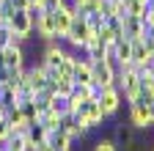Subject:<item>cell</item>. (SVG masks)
I'll list each match as a JSON object with an SVG mask.
<instances>
[{
  "label": "cell",
  "instance_id": "1",
  "mask_svg": "<svg viewBox=\"0 0 154 151\" xmlns=\"http://www.w3.org/2000/svg\"><path fill=\"white\" fill-rule=\"evenodd\" d=\"M116 85L124 93V102H138V93H140V74L138 66H127L116 71Z\"/></svg>",
  "mask_w": 154,
  "mask_h": 151
},
{
  "label": "cell",
  "instance_id": "2",
  "mask_svg": "<svg viewBox=\"0 0 154 151\" xmlns=\"http://www.w3.org/2000/svg\"><path fill=\"white\" fill-rule=\"evenodd\" d=\"M74 118L80 121V124H85L88 129H102L105 121H107V116L102 113V107H99V102H96V99L80 102V104H77V110H74Z\"/></svg>",
  "mask_w": 154,
  "mask_h": 151
},
{
  "label": "cell",
  "instance_id": "3",
  "mask_svg": "<svg viewBox=\"0 0 154 151\" xmlns=\"http://www.w3.org/2000/svg\"><path fill=\"white\" fill-rule=\"evenodd\" d=\"M96 102H99L102 113L107 118L119 116V110L124 104V93L119 91V85H107V88H96Z\"/></svg>",
  "mask_w": 154,
  "mask_h": 151
},
{
  "label": "cell",
  "instance_id": "4",
  "mask_svg": "<svg viewBox=\"0 0 154 151\" xmlns=\"http://www.w3.org/2000/svg\"><path fill=\"white\" fill-rule=\"evenodd\" d=\"M94 30L88 28V22H85V17H74L72 20V25H69V30H66V36H63V44L69 47V50H77V52H83V44H85V39L91 36Z\"/></svg>",
  "mask_w": 154,
  "mask_h": 151
},
{
  "label": "cell",
  "instance_id": "5",
  "mask_svg": "<svg viewBox=\"0 0 154 151\" xmlns=\"http://www.w3.org/2000/svg\"><path fill=\"white\" fill-rule=\"evenodd\" d=\"M0 55H3V66L6 69H25L28 66V55H25V41L22 39H14L11 44H6L3 50H0Z\"/></svg>",
  "mask_w": 154,
  "mask_h": 151
},
{
  "label": "cell",
  "instance_id": "6",
  "mask_svg": "<svg viewBox=\"0 0 154 151\" xmlns=\"http://www.w3.org/2000/svg\"><path fill=\"white\" fill-rule=\"evenodd\" d=\"M127 124L135 126L138 132H149L151 129V113L146 104L140 102H127Z\"/></svg>",
  "mask_w": 154,
  "mask_h": 151
},
{
  "label": "cell",
  "instance_id": "7",
  "mask_svg": "<svg viewBox=\"0 0 154 151\" xmlns=\"http://www.w3.org/2000/svg\"><path fill=\"white\" fill-rule=\"evenodd\" d=\"M8 28H11V33L17 36V39H22V41H30L33 39V20H30L28 11L14 8V14L8 17Z\"/></svg>",
  "mask_w": 154,
  "mask_h": 151
},
{
  "label": "cell",
  "instance_id": "8",
  "mask_svg": "<svg viewBox=\"0 0 154 151\" xmlns=\"http://www.w3.org/2000/svg\"><path fill=\"white\" fill-rule=\"evenodd\" d=\"M91 80L96 88H107V85H116V66L110 61H91Z\"/></svg>",
  "mask_w": 154,
  "mask_h": 151
},
{
  "label": "cell",
  "instance_id": "9",
  "mask_svg": "<svg viewBox=\"0 0 154 151\" xmlns=\"http://www.w3.org/2000/svg\"><path fill=\"white\" fill-rule=\"evenodd\" d=\"M116 143H119L124 151H140V137H138V129H135V126H116V137H113Z\"/></svg>",
  "mask_w": 154,
  "mask_h": 151
},
{
  "label": "cell",
  "instance_id": "10",
  "mask_svg": "<svg viewBox=\"0 0 154 151\" xmlns=\"http://www.w3.org/2000/svg\"><path fill=\"white\" fill-rule=\"evenodd\" d=\"M33 36H36V39H42V41L58 39V36H55V14H52V11H44V14L33 22Z\"/></svg>",
  "mask_w": 154,
  "mask_h": 151
},
{
  "label": "cell",
  "instance_id": "11",
  "mask_svg": "<svg viewBox=\"0 0 154 151\" xmlns=\"http://www.w3.org/2000/svg\"><path fill=\"white\" fill-rule=\"evenodd\" d=\"M52 14H55V36H58V39H63L66 30H69V25H72V20H74V8H72V3L66 0V3L61 8H55Z\"/></svg>",
  "mask_w": 154,
  "mask_h": 151
},
{
  "label": "cell",
  "instance_id": "12",
  "mask_svg": "<svg viewBox=\"0 0 154 151\" xmlns=\"http://www.w3.org/2000/svg\"><path fill=\"white\" fill-rule=\"evenodd\" d=\"M113 61H116V69L135 66L132 63V41L129 39H119V41L113 44Z\"/></svg>",
  "mask_w": 154,
  "mask_h": 151
},
{
  "label": "cell",
  "instance_id": "13",
  "mask_svg": "<svg viewBox=\"0 0 154 151\" xmlns=\"http://www.w3.org/2000/svg\"><path fill=\"white\" fill-rule=\"evenodd\" d=\"M143 36H146L143 20H140V17L127 14V17H124V39H129V41H143Z\"/></svg>",
  "mask_w": 154,
  "mask_h": 151
},
{
  "label": "cell",
  "instance_id": "14",
  "mask_svg": "<svg viewBox=\"0 0 154 151\" xmlns=\"http://www.w3.org/2000/svg\"><path fill=\"white\" fill-rule=\"evenodd\" d=\"M132 63L138 66V69L151 63V50H149L143 41H132Z\"/></svg>",
  "mask_w": 154,
  "mask_h": 151
},
{
  "label": "cell",
  "instance_id": "15",
  "mask_svg": "<svg viewBox=\"0 0 154 151\" xmlns=\"http://www.w3.org/2000/svg\"><path fill=\"white\" fill-rule=\"evenodd\" d=\"M47 143H50L55 151H61V148H74V140L66 135L63 129H52L50 135H47Z\"/></svg>",
  "mask_w": 154,
  "mask_h": 151
},
{
  "label": "cell",
  "instance_id": "16",
  "mask_svg": "<svg viewBox=\"0 0 154 151\" xmlns=\"http://www.w3.org/2000/svg\"><path fill=\"white\" fill-rule=\"evenodd\" d=\"M72 8H74V17H88L91 11H99L102 0H69Z\"/></svg>",
  "mask_w": 154,
  "mask_h": 151
},
{
  "label": "cell",
  "instance_id": "17",
  "mask_svg": "<svg viewBox=\"0 0 154 151\" xmlns=\"http://www.w3.org/2000/svg\"><path fill=\"white\" fill-rule=\"evenodd\" d=\"M47 135L50 132L44 129V124H30L28 126V140H30V146H42V143H47Z\"/></svg>",
  "mask_w": 154,
  "mask_h": 151
},
{
  "label": "cell",
  "instance_id": "18",
  "mask_svg": "<svg viewBox=\"0 0 154 151\" xmlns=\"http://www.w3.org/2000/svg\"><path fill=\"white\" fill-rule=\"evenodd\" d=\"M96 39H99L105 47H110V44H116V41H119V36H116V33H113V28L102 20V25L96 28Z\"/></svg>",
  "mask_w": 154,
  "mask_h": 151
},
{
  "label": "cell",
  "instance_id": "19",
  "mask_svg": "<svg viewBox=\"0 0 154 151\" xmlns=\"http://www.w3.org/2000/svg\"><path fill=\"white\" fill-rule=\"evenodd\" d=\"M3 83L6 85H11L14 91L25 83V69H6V74H3Z\"/></svg>",
  "mask_w": 154,
  "mask_h": 151
},
{
  "label": "cell",
  "instance_id": "20",
  "mask_svg": "<svg viewBox=\"0 0 154 151\" xmlns=\"http://www.w3.org/2000/svg\"><path fill=\"white\" fill-rule=\"evenodd\" d=\"M38 124H44V129L52 132V129H58V124H61V113L50 107L47 113H42V116H38Z\"/></svg>",
  "mask_w": 154,
  "mask_h": 151
},
{
  "label": "cell",
  "instance_id": "21",
  "mask_svg": "<svg viewBox=\"0 0 154 151\" xmlns=\"http://www.w3.org/2000/svg\"><path fill=\"white\" fill-rule=\"evenodd\" d=\"M138 102L140 104H151L154 102V83H140V93H138Z\"/></svg>",
  "mask_w": 154,
  "mask_h": 151
},
{
  "label": "cell",
  "instance_id": "22",
  "mask_svg": "<svg viewBox=\"0 0 154 151\" xmlns=\"http://www.w3.org/2000/svg\"><path fill=\"white\" fill-rule=\"evenodd\" d=\"M72 93H74L80 102H85V99H96V85H74Z\"/></svg>",
  "mask_w": 154,
  "mask_h": 151
},
{
  "label": "cell",
  "instance_id": "23",
  "mask_svg": "<svg viewBox=\"0 0 154 151\" xmlns=\"http://www.w3.org/2000/svg\"><path fill=\"white\" fill-rule=\"evenodd\" d=\"M72 91H74V80H72V77H58V80H55V93L69 96Z\"/></svg>",
  "mask_w": 154,
  "mask_h": 151
},
{
  "label": "cell",
  "instance_id": "24",
  "mask_svg": "<svg viewBox=\"0 0 154 151\" xmlns=\"http://www.w3.org/2000/svg\"><path fill=\"white\" fill-rule=\"evenodd\" d=\"M146 3H143V0H127V14H132V17H140V20H143V14H146Z\"/></svg>",
  "mask_w": 154,
  "mask_h": 151
},
{
  "label": "cell",
  "instance_id": "25",
  "mask_svg": "<svg viewBox=\"0 0 154 151\" xmlns=\"http://www.w3.org/2000/svg\"><path fill=\"white\" fill-rule=\"evenodd\" d=\"M94 151H121V148H119V143L113 137H99L94 143Z\"/></svg>",
  "mask_w": 154,
  "mask_h": 151
},
{
  "label": "cell",
  "instance_id": "26",
  "mask_svg": "<svg viewBox=\"0 0 154 151\" xmlns=\"http://www.w3.org/2000/svg\"><path fill=\"white\" fill-rule=\"evenodd\" d=\"M138 74H140V83H154V69L151 66H140Z\"/></svg>",
  "mask_w": 154,
  "mask_h": 151
},
{
  "label": "cell",
  "instance_id": "27",
  "mask_svg": "<svg viewBox=\"0 0 154 151\" xmlns=\"http://www.w3.org/2000/svg\"><path fill=\"white\" fill-rule=\"evenodd\" d=\"M143 25H146V30H154V8H146V14H143Z\"/></svg>",
  "mask_w": 154,
  "mask_h": 151
},
{
  "label": "cell",
  "instance_id": "28",
  "mask_svg": "<svg viewBox=\"0 0 154 151\" xmlns=\"http://www.w3.org/2000/svg\"><path fill=\"white\" fill-rule=\"evenodd\" d=\"M63 3H66V0H44L42 6H44V11H55V8H61Z\"/></svg>",
  "mask_w": 154,
  "mask_h": 151
},
{
  "label": "cell",
  "instance_id": "29",
  "mask_svg": "<svg viewBox=\"0 0 154 151\" xmlns=\"http://www.w3.org/2000/svg\"><path fill=\"white\" fill-rule=\"evenodd\" d=\"M6 3H11L14 8H19V11H25L28 6H30V0H6Z\"/></svg>",
  "mask_w": 154,
  "mask_h": 151
},
{
  "label": "cell",
  "instance_id": "30",
  "mask_svg": "<svg viewBox=\"0 0 154 151\" xmlns=\"http://www.w3.org/2000/svg\"><path fill=\"white\" fill-rule=\"evenodd\" d=\"M143 44L154 52V30H146V36H143Z\"/></svg>",
  "mask_w": 154,
  "mask_h": 151
},
{
  "label": "cell",
  "instance_id": "31",
  "mask_svg": "<svg viewBox=\"0 0 154 151\" xmlns=\"http://www.w3.org/2000/svg\"><path fill=\"white\" fill-rule=\"evenodd\" d=\"M36 151H55V148H52L50 143H42V146H36Z\"/></svg>",
  "mask_w": 154,
  "mask_h": 151
},
{
  "label": "cell",
  "instance_id": "32",
  "mask_svg": "<svg viewBox=\"0 0 154 151\" xmlns=\"http://www.w3.org/2000/svg\"><path fill=\"white\" fill-rule=\"evenodd\" d=\"M3 118H6V104L0 102V121H3Z\"/></svg>",
  "mask_w": 154,
  "mask_h": 151
},
{
  "label": "cell",
  "instance_id": "33",
  "mask_svg": "<svg viewBox=\"0 0 154 151\" xmlns=\"http://www.w3.org/2000/svg\"><path fill=\"white\" fill-rule=\"evenodd\" d=\"M149 113H151V126H154V102L149 104Z\"/></svg>",
  "mask_w": 154,
  "mask_h": 151
},
{
  "label": "cell",
  "instance_id": "34",
  "mask_svg": "<svg viewBox=\"0 0 154 151\" xmlns=\"http://www.w3.org/2000/svg\"><path fill=\"white\" fill-rule=\"evenodd\" d=\"M3 3H6V0H0V22H3Z\"/></svg>",
  "mask_w": 154,
  "mask_h": 151
},
{
  "label": "cell",
  "instance_id": "35",
  "mask_svg": "<svg viewBox=\"0 0 154 151\" xmlns=\"http://www.w3.org/2000/svg\"><path fill=\"white\" fill-rule=\"evenodd\" d=\"M149 66H151V69H154V52H151V63H149Z\"/></svg>",
  "mask_w": 154,
  "mask_h": 151
},
{
  "label": "cell",
  "instance_id": "36",
  "mask_svg": "<svg viewBox=\"0 0 154 151\" xmlns=\"http://www.w3.org/2000/svg\"><path fill=\"white\" fill-rule=\"evenodd\" d=\"M149 8H154V0H149Z\"/></svg>",
  "mask_w": 154,
  "mask_h": 151
},
{
  "label": "cell",
  "instance_id": "37",
  "mask_svg": "<svg viewBox=\"0 0 154 151\" xmlns=\"http://www.w3.org/2000/svg\"><path fill=\"white\" fill-rule=\"evenodd\" d=\"M3 143H6V140H3V137H0V148H3Z\"/></svg>",
  "mask_w": 154,
  "mask_h": 151
},
{
  "label": "cell",
  "instance_id": "38",
  "mask_svg": "<svg viewBox=\"0 0 154 151\" xmlns=\"http://www.w3.org/2000/svg\"><path fill=\"white\" fill-rule=\"evenodd\" d=\"M61 151H72V148H61Z\"/></svg>",
  "mask_w": 154,
  "mask_h": 151
},
{
  "label": "cell",
  "instance_id": "39",
  "mask_svg": "<svg viewBox=\"0 0 154 151\" xmlns=\"http://www.w3.org/2000/svg\"><path fill=\"white\" fill-rule=\"evenodd\" d=\"M151 151H154V148H151Z\"/></svg>",
  "mask_w": 154,
  "mask_h": 151
}]
</instances>
